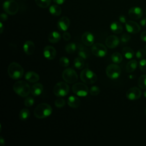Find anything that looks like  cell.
I'll return each instance as SVG.
<instances>
[{
  "mask_svg": "<svg viewBox=\"0 0 146 146\" xmlns=\"http://www.w3.org/2000/svg\"><path fill=\"white\" fill-rule=\"evenodd\" d=\"M77 48L78 49L79 56L84 59H86L90 55L88 50L81 44H78L77 46Z\"/></svg>",
  "mask_w": 146,
  "mask_h": 146,
  "instance_id": "cell-22",
  "label": "cell"
},
{
  "mask_svg": "<svg viewBox=\"0 0 146 146\" xmlns=\"http://www.w3.org/2000/svg\"><path fill=\"white\" fill-rule=\"evenodd\" d=\"M140 38L143 41H144L146 42V31H144L141 33Z\"/></svg>",
  "mask_w": 146,
  "mask_h": 146,
  "instance_id": "cell-44",
  "label": "cell"
},
{
  "mask_svg": "<svg viewBox=\"0 0 146 146\" xmlns=\"http://www.w3.org/2000/svg\"><path fill=\"white\" fill-rule=\"evenodd\" d=\"M72 90L76 95L81 97L86 96L89 92L87 85L83 83H75L72 87Z\"/></svg>",
  "mask_w": 146,
  "mask_h": 146,
  "instance_id": "cell-9",
  "label": "cell"
},
{
  "mask_svg": "<svg viewBox=\"0 0 146 146\" xmlns=\"http://www.w3.org/2000/svg\"><path fill=\"white\" fill-rule=\"evenodd\" d=\"M61 38V35L58 31H52L51 32L48 36V39L50 42L52 43H56L58 42Z\"/></svg>",
  "mask_w": 146,
  "mask_h": 146,
  "instance_id": "cell-24",
  "label": "cell"
},
{
  "mask_svg": "<svg viewBox=\"0 0 146 146\" xmlns=\"http://www.w3.org/2000/svg\"><path fill=\"white\" fill-rule=\"evenodd\" d=\"M100 88L96 86H93L91 87L89 92L90 94L92 96H96L100 93Z\"/></svg>",
  "mask_w": 146,
  "mask_h": 146,
  "instance_id": "cell-35",
  "label": "cell"
},
{
  "mask_svg": "<svg viewBox=\"0 0 146 146\" xmlns=\"http://www.w3.org/2000/svg\"><path fill=\"white\" fill-rule=\"evenodd\" d=\"M80 78L82 82L88 84H94L97 80L96 75L92 71L87 68L83 69L81 71Z\"/></svg>",
  "mask_w": 146,
  "mask_h": 146,
  "instance_id": "cell-4",
  "label": "cell"
},
{
  "mask_svg": "<svg viewBox=\"0 0 146 146\" xmlns=\"http://www.w3.org/2000/svg\"><path fill=\"white\" fill-rule=\"evenodd\" d=\"M3 31V23L2 22V21L0 22V33H2Z\"/></svg>",
  "mask_w": 146,
  "mask_h": 146,
  "instance_id": "cell-47",
  "label": "cell"
},
{
  "mask_svg": "<svg viewBox=\"0 0 146 146\" xmlns=\"http://www.w3.org/2000/svg\"><path fill=\"white\" fill-rule=\"evenodd\" d=\"M0 143L2 146H3L5 145V140L2 137H1V139H0Z\"/></svg>",
  "mask_w": 146,
  "mask_h": 146,
  "instance_id": "cell-48",
  "label": "cell"
},
{
  "mask_svg": "<svg viewBox=\"0 0 146 146\" xmlns=\"http://www.w3.org/2000/svg\"><path fill=\"white\" fill-rule=\"evenodd\" d=\"M25 79L31 83L37 82L39 80V75L34 71H29L25 74Z\"/></svg>",
  "mask_w": 146,
  "mask_h": 146,
  "instance_id": "cell-20",
  "label": "cell"
},
{
  "mask_svg": "<svg viewBox=\"0 0 146 146\" xmlns=\"http://www.w3.org/2000/svg\"><path fill=\"white\" fill-rule=\"evenodd\" d=\"M144 13H145V15H146V8H145V11H144Z\"/></svg>",
  "mask_w": 146,
  "mask_h": 146,
  "instance_id": "cell-50",
  "label": "cell"
},
{
  "mask_svg": "<svg viewBox=\"0 0 146 146\" xmlns=\"http://www.w3.org/2000/svg\"><path fill=\"white\" fill-rule=\"evenodd\" d=\"M145 51H146V46H145Z\"/></svg>",
  "mask_w": 146,
  "mask_h": 146,
  "instance_id": "cell-52",
  "label": "cell"
},
{
  "mask_svg": "<svg viewBox=\"0 0 146 146\" xmlns=\"http://www.w3.org/2000/svg\"><path fill=\"white\" fill-rule=\"evenodd\" d=\"M13 90L21 97H26L31 92V88L29 84L23 80L16 82L13 85Z\"/></svg>",
  "mask_w": 146,
  "mask_h": 146,
  "instance_id": "cell-2",
  "label": "cell"
},
{
  "mask_svg": "<svg viewBox=\"0 0 146 146\" xmlns=\"http://www.w3.org/2000/svg\"><path fill=\"white\" fill-rule=\"evenodd\" d=\"M23 72L22 67L18 63L12 62L8 67V75L13 79L17 80L21 79L23 76Z\"/></svg>",
  "mask_w": 146,
  "mask_h": 146,
  "instance_id": "cell-3",
  "label": "cell"
},
{
  "mask_svg": "<svg viewBox=\"0 0 146 146\" xmlns=\"http://www.w3.org/2000/svg\"><path fill=\"white\" fill-rule=\"evenodd\" d=\"M139 68L143 72L146 74V59H142L140 60Z\"/></svg>",
  "mask_w": 146,
  "mask_h": 146,
  "instance_id": "cell-39",
  "label": "cell"
},
{
  "mask_svg": "<svg viewBox=\"0 0 146 146\" xmlns=\"http://www.w3.org/2000/svg\"><path fill=\"white\" fill-rule=\"evenodd\" d=\"M54 104H55V106L56 107L61 108V107H64L65 106L66 102H65V100L63 99L59 98V99H57L55 101Z\"/></svg>",
  "mask_w": 146,
  "mask_h": 146,
  "instance_id": "cell-37",
  "label": "cell"
},
{
  "mask_svg": "<svg viewBox=\"0 0 146 146\" xmlns=\"http://www.w3.org/2000/svg\"><path fill=\"white\" fill-rule=\"evenodd\" d=\"M81 39L83 43L86 46H91L94 44L95 40L94 36L89 31L84 33L82 35Z\"/></svg>",
  "mask_w": 146,
  "mask_h": 146,
  "instance_id": "cell-14",
  "label": "cell"
},
{
  "mask_svg": "<svg viewBox=\"0 0 146 146\" xmlns=\"http://www.w3.org/2000/svg\"><path fill=\"white\" fill-rule=\"evenodd\" d=\"M3 9L9 15H15L18 11L19 5L14 0H6L3 3Z\"/></svg>",
  "mask_w": 146,
  "mask_h": 146,
  "instance_id": "cell-5",
  "label": "cell"
},
{
  "mask_svg": "<svg viewBox=\"0 0 146 146\" xmlns=\"http://www.w3.org/2000/svg\"><path fill=\"white\" fill-rule=\"evenodd\" d=\"M30 115V112L29 110L26 108H23L19 112V117L21 120H26L29 119Z\"/></svg>",
  "mask_w": 146,
  "mask_h": 146,
  "instance_id": "cell-30",
  "label": "cell"
},
{
  "mask_svg": "<svg viewBox=\"0 0 146 146\" xmlns=\"http://www.w3.org/2000/svg\"><path fill=\"white\" fill-rule=\"evenodd\" d=\"M52 113V107L47 103L38 104L34 110V115L38 119H43L49 116Z\"/></svg>",
  "mask_w": 146,
  "mask_h": 146,
  "instance_id": "cell-1",
  "label": "cell"
},
{
  "mask_svg": "<svg viewBox=\"0 0 146 146\" xmlns=\"http://www.w3.org/2000/svg\"><path fill=\"white\" fill-rule=\"evenodd\" d=\"M111 30L115 34H120L123 31V26L121 24L117 21L111 23L110 25Z\"/></svg>",
  "mask_w": 146,
  "mask_h": 146,
  "instance_id": "cell-23",
  "label": "cell"
},
{
  "mask_svg": "<svg viewBox=\"0 0 146 146\" xmlns=\"http://www.w3.org/2000/svg\"><path fill=\"white\" fill-rule=\"evenodd\" d=\"M143 12L142 9L137 6L130 8L128 10V15L133 19H139L143 16Z\"/></svg>",
  "mask_w": 146,
  "mask_h": 146,
  "instance_id": "cell-13",
  "label": "cell"
},
{
  "mask_svg": "<svg viewBox=\"0 0 146 146\" xmlns=\"http://www.w3.org/2000/svg\"><path fill=\"white\" fill-rule=\"evenodd\" d=\"M23 49L25 54L28 55H32L35 50V44L31 40H26L23 46Z\"/></svg>",
  "mask_w": 146,
  "mask_h": 146,
  "instance_id": "cell-18",
  "label": "cell"
},
{
  "mask_svg": "<svg viewBox=\"0 0 146 146\" xmlns=\"http://www.w3.org/2000/svg\"><path fill=\"white\" fill-rule=\"evenodd\" d=\"M140 24L141 26H143V27H146V17L143 18V19L140 21Z\"/></svg>",
  "mask_w": 146,
  "mask_h": 146,
  "instance_id": "cell-46",
  "label": "cell"
},
{
  "mask_svg": "<svg viewBox=\"0 0 146 146\" xmlns=\"http://www.w3.org/2000/svg\"><path fill=\"white\" fill-rule=\"evenodd\" d=\"M106 72L109 78L116 79L118 78L121 74V68L117 64H110L107 67Z\"/></svg>",
  "mask_w": 146,
  "mask_h": 146,
  "instance_id": "cell-8",
  "label": "cell"
},
{
  "mask_svg": "<svg viewBox=\"0 0 146 146\" xmlns=\"http://www.w3.org/2000/svg\"><path fill=\"white\" fill-rule=\"evenodd\" d=\"M59 64L62 67H68L70 64L69 59L66 56H62L59 59Z\"/></svg>",
  "mask_w": 146,
  "mask_h": 146,
  "instance_id": "cell-34",
  "label": "cell"
},
{
  "mask_svg": "<svg viewBox=\"0 0 146 146\" xmlns=\"http://www.w3.org/2000/svg\"><path fill=\"white\" fill-rule=\"evenodd\" d=\"M43 91V86L40 83H36L31 87V94L34 96L40 95Z\"/></svg>",
  "mask_w": 146,
  "mask_h": 146,
  "instance_id": "cell-19",
  "label": "cell"
},
{
  "mask_svg": "<svg viewBox=\"0 0 146 146\" xmlns=\"http://www.w3.org/2000/svg\"><path fill=\"white\" fill-rule=\"evenodd\" d=\"M35 2L39 7L44 9L50 7L51 0H35Z\"/></svg>",
  "mask_w": 146,
  "mask_h": 146,
  "instance_id": "cell-29",
  "label": "cell"
},
{
  "mask_svg": "<svg viewBox=\"0 0 146 146\" xmlns=\"http://www.w3.org/2000/svg\"><path fill=\"white\" fill-rule=\"evenodd\" d=\"M56 55L55 48L51 46H47L43 49V55L48 60H52Z\"/></svg>",
  "mask_w": 146,
  "mask_h": 146,
  "instance_id": "cell-17",
  "label": "cell"
},
{
  "mask_svg": "<svg viewBox=\"0 0 146 146\" xmlns=\"http://www.w3.org/2000/svg\"><path fill=\"white\" fill-rule=\"evenodd\" d=\"M105 43H106V45L108 48H114L119 45L120 43V40L117 36L114 35H111L107 37Z\"/></svg>",
  "mask_w": 146,
  "mask_h": 146,
  "instance_id": "cell-15",
  "label": "cell"
},
{
  "mask_svg": "<svg viewBox=\"0 0 146 146\" xmlns=\"http://www.w3.org/2000/svg\"><path fill=\"white\" fill-rule=\"evenodd\" d=\"M137 62L136 60L132 59L129 61L126 65V71L127 72H133L137 68Z\"/></svg>",
  "mask_w": 146,
  "mask_h": 146,
  "instance_id": "cell-27",
  "label": "cell"
},
{
  "mask_svg": "<svg viewBox=\"0 0 146 146\" xmlns=\"http://www.w3.org/2000/svg\"><path fill=\"white\" fill-rule=\"evenodd\" d=\"M91 51L93 55L98 57H104L106 55L107 49L102 43H96L92 45Z\"/></svg>",
  "mask_w": 146,
  "mask_h": 146,
  "instance_id": "cell-10",
  "label": "cell"
},
{
  "mask_svg": "<svg viewBox=\"0 0 146 146\" xmlns=\"http://www.w3.org/2000/svg\"><path fill=\"white\" fill-rule=\"evenodd\" d=\"M141 91L139 89V88L133 87L128 90L125 95L128 100H135L141 97Z\"/></svg>",
  "mask_w": 146,
  "mask_h": 146,
  "instance_id": "cell-11",
  "label": "cell"
},
{
  "mask_svg": "<svg viewBox=\"0 0 146 146\" xmlns=\"http://www.w3.org/2000/svg\"><path fill=\"white\" fill-rule=\"evenodd\" d=\"M83 59H84L80 56L76 57L74 60V67L78 70L82 69L84 66V62Z\"/></svg>",
  "mask_w": 146,
  "mask_h": 146,
  "instance_id": "cell-28",
  "label": "cell"
},
{
  "mask_svg": "<svg viewBox=\"0 0 146 146\" xmlns=\"http://www.w3.org/2000/svg\"><path fill=\"white\" fill-rule=\"evenodd\" d=\"M77 48V46L74 43H70L66 44L65 47L66 51L68 54H72L74 52Z\"/></svg>",
  "mask_w": 146,
  "mask_h": 146,
  "instance_id": "cell-33",
  "label": "cell"
},
{
  "mask_svg": "<svg viewBox=\"0 0 146 146\" xmlns=\"http://www.w3.org/2000/svg\"><path fill=\"white\" fill-rule=\"evenodd\" d=\"M131 39V36L127 33H124L120 36V41L123 43H126Z\"/></svg>",
  "mask_w": 146,
  "mask_h": 146,
  "instance_id": "cell-40",
  "label": "cell"
},
{
  "mask_svg": "<svg viewBox=\"0 0 146 146\" xmlns=\"http://www.w3.org/2000/svg\"><path fill=\"white\" fill-rule=\"evenodd\" d=\"M50 13L54 16H59L62 13V9L59 5H52L49 7Z\"/></svg>",
  "mask_w": 146,
  "mask_h": 146,
  "instance_id": "cell-25",
  "label": "cell"
},
{
  "mask_svg": "<svg viewBox=\"0 0 146 146\" xmlns=\"http://www.w3.org/2000/svg\"><path fill=\"white\" fill-rule=\"evenodd\" d=\"M119 21L121 22V23H125L126 22H127V20H126V17L124 16V15H120L119 17Z\"/></svg>",
  "mask_w": 146,
  "mask_h": 146,
  "instance_id": "cell-42",
  "label": "cell"
},
{
  "mask_svg": "<svg viewBox=\"0 0 146 146\" xmlns=\"http://www.w3.org/2000/svg\"><path fill=\"white\" fill-rule=\"evenodd\" d=\"M146 56V51L143 49L139 50L136 53V56L137 59H142Z\"/></svg>",
  "mask_w": 146,
  "mask_h": 146,
  "instance_id": "cell-38",
  "label": "cell"
},
{
  "mask_svg": "<svg viewBox=\"0 0 146 146\" xmlns=\"http://www.w3.org/2000/svg\"><path fill=\"white\" fill-rule=\"evenodd\" d=\"M69 86L64 82H60L56 83L53 89L54 94L58 97L65 96L69 92Z\"/></svg>",
  "mask_w": 146,
  "mask_h": 146,
  "instance_id": "cell-7",
  "label": "cell"
},
{
  "mask_svg": "<svg viewBox=\"0 0 146 146\" xmlns=\"http://www.w3.org/2000/svg\"><path fill=\"white\" fill-rule=\"evenodd\" d=\"M111 60L114 63H120L123 60L122 55L118 52H113L111 55Z\"/></svg>",
  "mask_w": 146,
  "mask_h": 146,
  "instance_id": "cell-31",
  "label": "cell"
},
{
  "mask_svg": "<svg viewBox=\"0 0 146 146\" xmlns=\"http://www.w3.org/2000/svg\"><path fill=\"white\" fill-rule=\"evenodd\" d=\"M8 19V16L6 14L2 13L1 14V21H6Z\"/></svg>",
  "mask_w": 146,
  "mask_h": 146,
  "instance_id": "cell-43",
  "label": "cell"
},
{
  "mask_svg": "<svg viewBox=\"0 0 146 146\" xmlns=\"http://www.w3.org/2000/svg\"><path fill=\"white\" fill-rule=\"evenodd\" d=\"M62 37L63 39L66 41H68L71 39V35L67 31H64L62 35Z\"/></svg>",
  "mask_w": 146,
  "mask_h": 146,
  "instance_id": "cell-41",
  "label": "cell"
},
{
  "mask_svg": "<svg viewBox=\"0 0 146 146\" xmlns=\"http://www.w3.org/2000/svg\"><path fill=\"white\" fill-rule=\"evenodd\" d=\"M67 103L70 107L75 108H78L80 106V100L78 97L71 95L70 97H68Z\"/></svg>",
  "mask_w": 146,
  "mask_h": 146,
  "instance_id": "cell-21",
  "label": "cell"
},
{
  "mask_svg": "<svg viewBox=\"0 0 146 146\" xmlns=\"http://www.w3.org/2000/svg\"><path fill=\"white\" fill-rule=\"evenodd\" d=\"M70 25V21L67 17L63 16L61 17L58 21L57 26L60 31H66L68 29Z\"/></svg>",
  "mask_w": 146,
  "mask_h": 146,
  "instance_id": "cell-16",
  "label": "cell"
},
{
  "mask_svg": "<svg viewBox=\"0 0 146 146\" xmlns=\"http://www.w3.org/2000/svg\"><path fill=\"white\" fill-rule=\"evenodd\" d=\"M122 54L124 55V56L128 59H132L135 55V52L133 50L129 47H127V46L124 47L122 49Z\"/></svg>",
  "mask_w": 146,
  "mask_h": 146,
  "instance_id": "cell-26",
  "label": "cell"
},
{
  "mask_svg": "<svg viewBox=\"0 0 146 146\" xmlns=\"http://www.w3.org/2000/svg\"><path fill=\"white\" fill-rule=\"evenodd\" d=\"M125 29L128 33L131 34L138 33L141 30L139 25L133 21H127L126 22Z\"/></svg>",
  "mask_w": 146,
  "mask_h": 146,
  "instance_id": "cell-12",
  "label": "cell"
},
{
  "mask_svg": "<svg viewBox=\"0 0 146 146\" xmlns=\"http://www.w3.org/2000/svg\"><path fill=\"white\" fill-rule=\"evenodd\" d=\"M137 84L140 88L143 90L146 89V74H143L139 78Z\"/></svg>",
  "mask_w": 146,
  "mask_h": 146,
  "instance_id": "cell-32",
  "label": "cell"
},
{
  "mask_svg": "<svg viewBox=\"0 0 146 146\" xmlns=\"http://www.w3.org/2000/svg\"><path fill=\"white\" fill-rule=\"evenodd\" d=\"M63 79L67 83H75L78 79L76 72L71 68L65 69L62 72Z\"/></svg>",
  "mask_w": 146,
  "mask_h": 146,
  "instance_id": "cell-6",
  "label": "cell"
},
{
  "mask_svg": "<svg viewBox=\"0 0 146 146\" xmlns=\"http://www.w3.org/2000/svg\"><path fill=\"white\" fill-rule=\"evenodd\" d=\"M145 113L146 115V107H145Z\"/></svg>",
  "mask_w": 146,
  "mask_h": 146,
  "instance_id": "cell-51",
  "label": "cell"
},
{
  "mask_svg": "<svg viewBox=\"0 0 146 146\" xmlns=\"http://www.w3.org/2000/svg\"><path fill=\"white\" fill-rule=\"evenodd\" d=\"M52 1H53L55 4L60 5L63 4V3L65 2L66 0H52Z\"/></svg>",
  "mask_w": 146,
  "mask_h": 146,
  "instance_id": "cell-45",
  "label": "cell"
},
{
  "mask_svg": "<svg viewBox=\"0 0 146 146\" xmlns=\"http://www.w3.org/2000/svg\"><path fill=\"white\" fill-rule=\"evenodd\" d=\"M34 104V99L31 96H27L24 101V104L26 107H31Z\"/></svg>",
  "mask_w": 146,
  "mask_h": 146,
  "instance_id": "cell-36",
  "label": "cell"
},
{
  "mask_svg": "<svg viewBox=\"0 0 146 146\" xmlns=\"http://www.w3.org/2000/svg\"><path fill=\"white\" fill-rule=\"evenodd\" d=\"M144 96L146 98V90L144 92Z\"/></svg>",
  "mask_w": 146,
  "mask_h": 146,
  "instance_id": "cell-49",
  "label": "cell"
}]
</instances>
